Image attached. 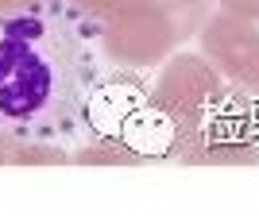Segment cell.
I'll return each instance as SVG.
<instances>
[{"mask_svg":"<svg viewBox=\"0 0 259 216\" xmlns=\"http://www.w3.org/2000/svg\"><path fill=\"white\" fill-rule=\"evenodd\" d=\"M97 85L93 23L77 0L0 8V135L27 143L81 139Z\"/></svg>","mask_w":259,"mask_h":216,"instance_id":"6da1fadb","label":"cell"}]
</instances>
